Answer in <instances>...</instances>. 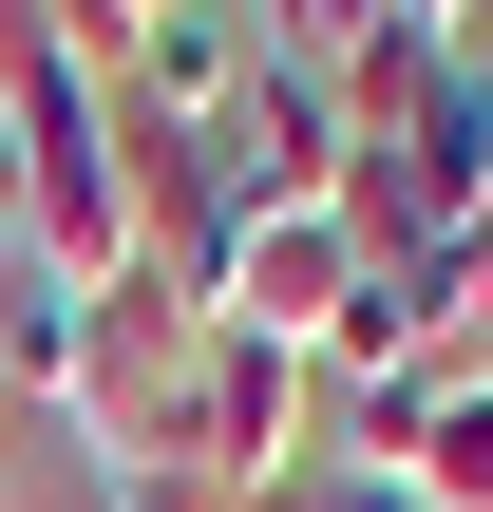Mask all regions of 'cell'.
I'll return each mask as SVG.
<instances>
[{"label": "cell", "mask_w": 493, "mask_h": 512, "mask_svg": "<svg viewBox=\"0 0 493 512\" xmlns=\"http://www.w3.org/2000/svg\"><path fill=\"white\" fill-rule=\"evenodd\" d=\"M95 456H114V494H190V437H209V304H171V285H95L76 304V399H57Z\"/></svg>", "instance_id": "6da1fadb"}, {"label": "cell", "mask_w": 493, "mask_h": 512, "mask_svg": "<svg viewBox=\"0 0 493 512\" xmlns=\"http://www.w3.org/2000/svg\"><path fill=\"white\" fill-rule=\"evenodd\" d=\"M342 228H361V266L493 228V38H437V57H418V95H399V114L361 133V171H342Z\"/></svg>", "instance_id": "7a4b0ae2"}, {"label": "cell", "mask_w": 493, "mask_h": 512, "mask_svg": "<svg viewBox=\"0 0 493 512\" xmlns=\"http://www.w3.org/2000/svg\"><path fill=\"white\" fill-rule=\"evenodd\" d=\"M285 475H323V361H285V342H228V323H209V437H190V494L266 512Z\"/></svg>", "instance_id": "3957f363"}, {"label": "cell", "mask_w": 493, "mask_h": 512, "mask_svg": "<svg viewBox=\"0 0 493 512\" xmlns=\"http://www.w3.org/2000/svg\"><path fill=\"white\" fill-rule=\"evenodd\" d=\"M209 171H228V209H342V171H361V114H342V76H304V57H247V95H228Z\"/></svg>", "instance_id": "277c9868"}, {"label": "cell", "mask_w": 493, "mask_h": 512, "mask_svg": "<svg viewBox=\"0 0 493 512\" xmlns=\"http://www.w3.org/2000/svg\"><path fill=\"white\" fill-rule=\"evenodd\" d=\"M342 304H361V228L342 209H247V247H228V342H285V361H323L342 342Z\"/></svg>", "instance_id": "5b68a950"}, {"label": "cell", "mask_w": 493, "mask_h": 512, "mask_svg": "<svg viewBox=\"0 0 493 512\" xmlns=\"http://www.w3.org/2000/svg\"><path fill=\"white\" fill-rule=\"evenodd\" d=\"M247 57H266V19H247V0H152V38L114 57V114H133V133H228Z\"/></svg>", "instance_id": "8992f818"}, {"label": "cell", "mask_w": 493, "mask_h": 512, "mask_svg": "<svg viewBox=\"0 0 493 512\" xmlns=\"http://www.w3.org/2000/svg\"><path fill=\"white\" fill-rule=\"evenodd\" d=\"M399 494H418V512H493V380H475V361L437 380V418H418V456H399Z\"/></svg>", "instance_id": "52a82bcc"}, {"label": "cell", "mask_w": 493, "mask_h": 512, "mask_svg": "<svg viewBox=\"0 0 493 512\" xmlns=\"http://www.w3.org/2000/svg\"><path fill=\"white\" fill-rule=\"evenodd\" d=\"M399 0H266V57H304V76H342L361 38H380Z\"/></svg>", "instance_id": "ba28073f"}, {"label": "cell", "mask_w": 493, "mask_h": 512, "mask_svg": "<svg viewBox=\"0 0 493 512\" xmlns=\"http://www.w3.org/2000/svg\"><path fill=\"white\" fill-rule=\"evenodd\" d=\"M19 19H38V38H57V57H95V76H114V57H133V38H152V0H19Z\"/></svg>", "instance_id": "9c48e42d"}, {"label": "cell", "mask_w": 493, "mask_h": 512, "mask_svg": "<svg viewBox=\"0 0 493 512\" xmlns=\"http://www.w3.org/2000/svg\"><path fill=\"white\" fill-rule=\"evenodd\" d=\"M456 285H475V380H493V228L456 247Z\"/></svg>", "instance_id": "30bf717a"}, {"label": "cell", "mask_w": 493, "mask_h": 512, "mask_svg": "<svg viewBox=\"0 0 493 512\" xmlns=\"http://www.w3.org/2000/svg\"><path fill=\"white\" fill-rule=\"evenodd\" d=\"M0 247H19V95H0Z\"/></svg>", "instance_id": "8fae6325"}, {"label": "cell", "mask_w": 493, "mask_h": 512, "mask_svg": "<svg viewBox=\"0 0 493 512\" xmlns=\"http://www.w3.org/2000/svg\"><path fill=\"white\" fill-rule=\"evenodd\" d=\"M399 19H437V38H475V0H399Z\"/></svg>", "instance_id": "7c38bea8"}, {"label": "cell", "mask_w": 493, "mask_h": 512, "mask_svg": "<svg viewBox=\"0 0 493 512\" xmlns=\"http://www.w3.org/2000/svg\"><path fill=\"white\" fill-rule=\"evenodd\" d=\"M114 512H228V494H114Z\"/></svg>", "instance_id": "4fadbf2b"}]
</instances>
